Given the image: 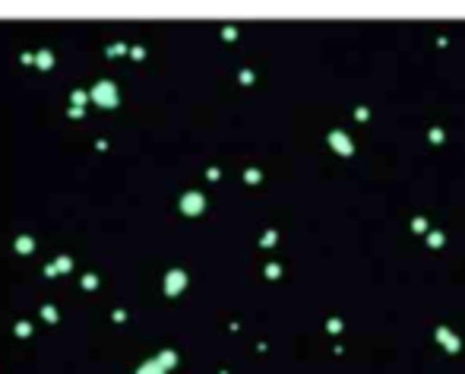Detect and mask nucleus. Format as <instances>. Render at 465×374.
I'll return each instance as SVG.
<instances>
[{
  "instance_id": "obj_1",
  "label": "nucleus",
  "mask_w": 465,
  "mask_h": 374,
  "mask_svg": "<svg viewBox=\"0 0 465 374\" xmlns=\"http://www.w3.org/2000/svg\"><path fill=\"white\" fill-rule=\"evenodd\" d=\"M329 143H332V146H335V152H342V156H352V152H354V149H352V140H348L345 133H339V130H335L332 137H329Z\"/></svg>"
},
{
  "instance_id": "obj_2",
  "label": "nucleus",
  "mask_w": 465,
  "mask_h": 374,
  "mask_svg": "<svg viewBox=\"0 0 465 374\" xmlns=\"http://www.w3.org/2000/svg\"><path fill=\"white\" fill-rule=\"evenodd\" d=\"M437 339H440V343H443V346H446V349H449V352H459V339H456V336H453V333H449V330H446V327H440V330H437Z\"/></svg>"
},
{
  "instance_id": "obj_3",
  "label": "nucleus",
  "mask_w": 465,
  "mask_h": 374,
  "mask_svg": "<svg viewBox=\"0 0 465 374\" xmlns=\"http://www.w3.org/2000/svg\"><path fill=\"white\" fill-rule=\"evenodd\" d=\"M412 229H415V232H427V222H424V219H415Z\"/></svg>"
},
{
  "instance_id": "obj_4",
  "label": "nucleus",
  "mask_w": 465,
  "mask_h": 374,
  "mask_svg": "<svg viewBox=\"0 0 465 374\" xmlns=\"http://www.w3.org/2000/svg\"><path fill=\"white\" fill-rule=\"evenodd\" d=\"M430 244H434V248H440V244H443V235H440V232H434V235H430Z\"/></svg>"
},
{
  "instance_id": "obj_5",
  "label": "nucleus",
  "mask_w": 465,
  "mask_h": 374,
  "mask_svg": "<svg viewBox=\"0 0 465 374\" xmlns=\"http://www.w3.org/2000/svg\"><path fill=\"white\" fill-rule=\"evenodd\" d=\"M329 330H332V333H339V330H342V320H335V317H332V320H329Z\"/></svg>"
}]
</instances>
